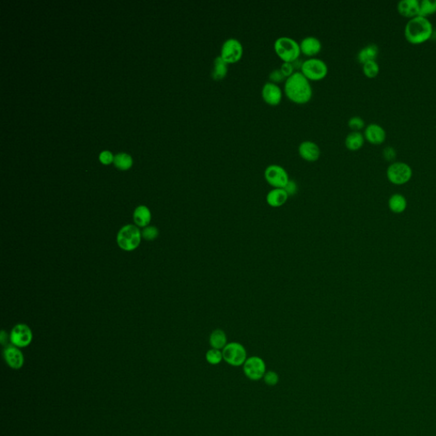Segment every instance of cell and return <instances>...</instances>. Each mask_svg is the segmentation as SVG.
Here are the masks:
<instances>
[{
  "mask_svg": "<svg viewBox=\"0 0 436 436\" xmlns=\"http://www.w3.org/2000/svg\"><path fill=\"white\" fill-rule=\"evenodd\" d=\"M223 360L229 366L239 367L243 366L247 360V352L243 344L231 342L225 346L223 350Z\"/></svg>",
  "mask_w": 436,
  "mask_h": 436,
  "instance_id": "obj_6",
  "label": "cell"
},
{
  "mask_svg": "<svg viewBox=\"0 0 436 436\" xmlns=\"http://www.w3.org/2000/svg\"><path fill=\"white\" fill-rule=\"evenodd\" d=\"M389 204L390 209L395 213H401L407 207V200L401 194H394L390 198Z\"/></svg>",
  "mask_w": 436,
  "mask_h": 436,
  "instance_id": "obj_24",
  "label": "cell"
},
{
  "mask_svg": "<svg viewBox=\"0 0 436 436\" xmlns=\"http://www.w3.org/2000/svg\"><path fill=\"white\" fill-rule=\"evenodd\" d=\"M285 189H286L287 193H288L289 196H290V195H293V194L296 193V190H297V186H296V182L290 179V181L287 183V186L285 187Z\"/></svg>",
  "mask_w": 436,
  "mask_h": 436,
  "instance_id": "obj_35",
  "label": "cell"
},
{
  "mask_svg": "<svg viewBox=\"0 0 436 436\" xmlns=\"http://www.w3.org/2000/svg\"><path fill=\"white\" fill-rule=\"evenodd\" d=\"M397 9L400 15L405 17H416L419 15L420 1L419 0H401L398 3Z\"/></svg>",
  "mask_w": 436,
  "mask_h": 436,
  "instance_id": "obj_17",
  "label": "cell"
},
{
  "mask_svg": "<svg viewBox=\"0 0 436 436\" xmlns=\"http://www.w3.org/2000/svg\"><path fill=\"white\" fill-rule=\"evenodd\" d=\"M205 360L212 366L219 365L223 360V351L216 348H211L205 354Z\"/></svg>",
  "mask_w": 436,
  "mask_h": 436,
  "instance_id": "obj_26",
  "label": "cell"
},
{
  "mask_svg": "<svg viewBox=\"0 0 436 436\" xmlns=\"http://www.w3.org/2000/svg\"><path fill=\"white\" fill-rule=\"evenodd\" d=\"M274 49L279 57L287 62H293L301 54L300 44L289 36H281L274 43Z\"/></svg>",
  "mask_w": 436,
  "mask_h": 436,
  "instance_id": "obj_3",
  "label": "cell"
},
{
  "mask_svg": "<svg viewBox=\"0 0 436 436\" xmlns=\"http://www.w3.org/2000/svg\"><path fill=\"white\" fill-rule=\"evenodd\" d=\"M383 155L386 160H394L396 157V151L393 146H386L383 151Z\"/></svg>",
  "mask_w": 436,
  "mask_h": 436,
  "instance_id": "obj_34",
  "label": "cell"
},
{
  "mask_svg": "<svg viewBox=\"0 0 436 436\" xmlns=\"http://www.w3.org/2000/svg\"><path fill=\"white\" fill-rule=\"evenodd\" d=\"M244 374L246 378L252 381H259L263 379L266 373V363L259 356H251L247 358L243 366Z\"/></svg>",
  "mask_w": 436,
  "mask_h": 436,
  "instance_id": "obj_10",
  "label": "cell"
},
{
  "mask_svg": "<svg viewBox=\"0 0 436 436\" xmlns=\"http://www.w3.org/2000/svg\"><path fill=\"white\" fill-rule=\"evenodd\" d=\"M115 163L116 166L119 167L120 169L126 170L132 165V158L126 153H120L115 157Z\"/></svg>",
  "mask_w": 436,
  "mask_h": 436,
  "instance_id": "obj_29",
  "label": "cell"
},
{
  "mask_svg": "<svg viewBox=\"0 0 436 436\" xmlns=\"http://www.w3.org/2000/svg\"><path fill=\"white\" fill-rule=\"evenodd\" d=\"M142 238L146 241H153L158 236V230L154 226H146L141 231Z\"/></svg>",
  "mask_w": 436,
  "mask_h": 436,
  "instance_id": "obj_28",
  "label": "cell"
},
{
  "mask_svg": "<svg viewBox=\"0 0 436 436\" xmlns=\"http://www.w3.org/2000/svg\"><path fill=\"white\" fill-rule=\"evenodd\" d=\"M243 53L242 43L238 38H229L222 44L220 56L228 64H233L242 58Z\"/></svg>",
  "mask_w": 436,
  "mask_h": 436,
  "instance_id": "obj_8",
  "label": "cell"
},
{
  "mask_svg": "<svg viewBox=\"0 0 436 436\" xmlns=\"http://www.w3.org/2000/svg\"><path fill=\"white\" fill-rule=\"evenodd\" d=\"M362 69L364 74L369 79H374L378 76V73L380 72V67L376 61H371L364 63Z\"/></svg>",
  "mask_w": 436,
  "mask_h": 436,
  "instance_id": "obj_27",
  "label": "cell"
},
{
  "mask_svg": "<svg viewBox=\"0 0 436 436\" xmlns=\"http://www.w3.org/2000/svg\"><path fill=\"white\" fill-rule=\"evenodd\" d=\"M3 358L7 365L14 370H19L23 366L24 355L22 352L20 348L12 344L4 348Z\"/></svg>",
  "mask_w": 436,
  "mask_h": 436,
  "instance_id": "obj_13",
  "label": "cell"
},
{
  "mask_svg": "<svg viewBox=\"0 0 436 436\" xmlns=\"http://www.w3.org/2000/svg\"><path fill=\"white\" fill-rule=\"evenodd\" d=\"M284 92L288 99L297 104H304L313 97L310 80L300 72L296 71L288 77L284 84Z\"/></svg>",
  "mask_w": 436,
  "mask_h": 436,
  "instance_id": "obj_1",
  "label": "cell"
},
{
  "mask_svg": "<svg viewBox=\"0 0 436 436\" xmlns=\"http://www.w3.org/2000/svg\"><path fill=\"white\" fill-rule=\"evenodd\" d=\"M436 13V0H423L420 1L419 16L428 18Z\"/></svg>",
  "mask_w": 436,
  "mask_h": 436,
  "instance_id": "obj_25",
  "label": "cell"
},
{
  "mask_svg": "<svg viewBox=\"0 0 436 436\" xmlns=\"http://www.w3.org/2000/svg\"><path fill=\"white\" fill-rule=\"evenodd\" d=\"M100 160L103 162V164H109L113 160V155L109 151H104L101 152L100 154Z\"/></svg>",
  "mask_w": 436,
  "mask_h": 436,
  "instance_id": "obj_36",
  "label": "cell"
},
{
  "mask_svg": "<svg viewBox=\"0 0 436 436\" xmlns=\"http://www.w3.org/2000/svg\"><path fill=\"white\" fill-rule=\"evenodd\" d=\"M280 69H281V72L283 73V74H284L287 79L288 77H290L291 75H292L293 73L296 72V71H295V68H294V66H293L292 62H283V63L281 64Z\"/></svg>",
  "mask_w": 436,
  "mask_h": 436,
  "instance_id": "obj_33",
  "label": "cell"
},
{
  "mask_svg": "<svg viewBox=\"0 0 436 436\" xmlns=\"http://www.w3.org/2000/svg\"><path fill=\"white\" fill-rule=\"evenodd\" d=\"M299 155L305 160L316 161L320 156L319 145L313 141H303L298 146Z\"/></svg>",
  "mask_w": 436,
  "mask_h": 436,
  "instance_id": "obj_15",
  "label": "cell"
},
{
  "mask_svg": "<svg viewBox=\"0 0 436 436\" xmlns=\"http://www.w3.org/2000/svg\"><path fill=\"white\" fill-rule=\"evenodd\" d=\"M288 198L289 194L285 188H273L267 194L266 201L271 207L278 208L284 205Z\"/></svg>",
  "mask_w": 436,
  "mask_h": 436,
  "instance_id": "obj_18",
  "label": "cell"
},
{
  "mask_svg": "<svg viewBox=\"0 0 436 436\" xmlns=\"http://www.w3.org/2000/svg\"><path fill=\"white\" fill-rule=\"evenodd\" d=\"M413 170L405 162H394L387 169V176L390 182L396 185H402L410 181Z\"/></svg>",
  "mask_w": 436,
  "mask_h": 436,
  "instance_id": "obj_9",
  "label": "cell"
},
{
  "mask_svg": "<svg viewBox=\"0 0 436 436\" xmlns=\"http://www.w3.org/2000/svg\"><path fill=\"white\" fill-rule=\"evenodd\" d=\"M300 72L309 80H320L327 75L328 66L322 59L309 57L302 62Z\"/></svg>",
  "mask_w": 436,
  "mask_h": 436,
  "instance_id": "obj_5",
  "label": "cell"
},
{
  "mask_svg": "<svg viewBox=\"0 0 436 436\" xmlns=\"http://www.w3.org/2000/svg\"><path fill=\"white\" fill-rule=\"evenodd\" d=\"M9 340L12 345L17 348H25L32 341V330L25 324H17L12 328L9 334Z\"/></svg>",
  "mask_w": 436,
  "mask_h": 436,
  "instance_id": "obj_11",
  "label": "cell"
},
{
  "mask_svg": "<svg viewBox=\"0 0 436 436\" xmlns=\"http://www.w3.org/2000/svg\"><path fill=\"white\" fill-rule=\"evenodd\" d=\"M152 219V214L149 209L145 205H139L136 208L133 212V221L135 225L138 228H145L146 226H149L150 222Z\"/></svg>",
  "mask_w": 436,
  "mask_h": 436,
  "instance_id": "obj_19",
  "label": "cell"
},
{
  "mask_svg": "<svg viewBox=\"0 0 436 436\" xmlns=\"http://www.w3.org/2000/svg\"><path fill=\"white\" fill-rule=\"evenodd\" d=\"M299 44L301 53L309 57H314L321 50V41L315 36H306L301 39Z\"/></svg>",
  "mask_w": 436,
  "mask_h": 436,
  "instance_id": "obj_16",
  "label": "cell"
},
{
  "mask_svg": "<svg viewBox=\"0 0 436 436\" xmlns=\"http://www.w3.org/2000/svg\"><path fill=\"white\" fill-rule=\"evenodd\" d=\"M228 72H229V64L220 55L217 56L214 59L213 64L211 68V78L214 80H222L227 76Z\"/></svg>",
  "mask_w": 436,
  "mask_h": 436,
  "instance_id": "obj_20",
  "label": "cell"
},
{
  "mask_svg": "<svg viewBox=\"0 0 436 436\" xmlns=\"http://www.w3.org/2000/svg\"><path fill=\"white\" fill-rule=\"evenodd\" d=\"M264 382L268 386L273 387L277 385L280 381L279 375L277 372L275 371H268L264 375Z\"/></svg>",
  "mask_w": 436,
  "mask_h": 436,
  "instance_id": "obj_31",
  "label": "cell"
},
{
  "mask_svg": "<svg viewBox=\"0 0 436 436\" xmlns=\"http://www.w3.org/2000/svg\"><path fill=\"white\" fill-rule=\"evenodd\" d=\"M433 25L428 18L416 16L407 21L405 26L406 39L412 44H422L431 39Z\"/></svg>",
  "mask_w": 436,
  "mask_h": 436,
  "instance_id": "obj_2",
  "label": "cell"
},
{
  "mask_svg": "<svg viewBox=\"0 0 436 436\" xmlns=\"http://www.w3.org/2000/svg\"><path fill=\"white\" fill-rule=\"evenodd\" d=\"M365 139L373 145H381L386 140L387 133L384 127L376 123H372L366 126L364 132Z\"/></svg>",
  "mask_w": 436,
  "mask_h": 436,
  "instance_id": "obj_14",
  "label": "cell"
},
{
  "mask_svg": "<svg viewBox=\"0 0 436 436\" xmlns=\"http://www.w3.org/2000/svg\"><path fill=\"white\" fill-rule=\"evenodd\" d=\"M262 97L270 105H278L283 97V91L278 84L268 81L262 88Z\"/></svg>",
  "mask_w": 436,
  "mask_h": 436,
  "instance_id": "obj_12",
  "label": "cell"
},
{
  "mask_svg": "<svg viewBox=\"0 0 436 436\" xmlns=\"http://www.w3.org/2000/svg\"><path fill=\"white\" fill-rule=\"evenodd\" d=\"M348 126L352 132H360L366 126V122L360 116H353L348 120Z\"/></svg>",
  "mask_w": 436,
  "mask_h": 436,
  "instance_id": "obj_30",
  "label": "cell"
},
{
  "mask_svg": "<svg viewBox=\"0 0 436 436\" xmlns=\"http://www.w3.org/2000/svg\"><path fill=\"white\" fill-rule=\"evenodd\" d=\"M344 144L348 149L357 151L363 146L365 137L360 132H351L346 137Z\"/></svg>",
  "mask_w": 436,
  "mask_h": 436,
  "instance_id": "obj_22",
  "label": "cell"
},
{
  "mask_svg": "<svg viewBox=\"0 0 436 436\" xmlns=\"http://www.w3.org/2000/svg\"><path fill=\"white\" fill-rule=\"evenodd\" d=\"M142 239V233L138 226L128 224L121 228L118 233L117 244L120 249L133 252L140 246Z\"/></svg>",
  "mask_w": 436,
  "mask_h": 436,
  "instance_id": "obj_4",
  "label": "cell"
},
{
  "mask_svg": "<svg viewBox=\"0 0 436 436\" xmlns=\"http://www.w3.org/2000/svg\"><path fill=\"white\" fill-rule=\"evenodd\" d=\"M269 78H270V80L271 82L276 83V84H279V83L286 81V79H287V78H286V76L283 74V73L281 72L280 68L273 69V70L270 73Z\"/></svg>",
  "mask_w": 436,
  "mask_h": 436,
  "instance_id": "obj_32",
  "label": "cell"
},
{
  "mask_svg": "<svg viewBox=\"0 0 436 436\" xmlns=\"http://www.w3.org/2000/svg\"><path fill=\"white\" fill-rule=\"evenodd\" d=\"M267 182L274 188H285L290 181L289 174L284 167L278 164H271L264 170Z\"/></svg>",
  "mask_w": 436,
  "mask_h": 436,
  "instance_id": "obj_7",
  "label": "cell"
},
{
  "mask_svg": "<svg viewBox=\"0 0 436 436\" xmlns=\"http://www.w3.org/2000/svg\"><path fill=\"white\" fill-rule=\"evenodd\" d=\"M209 343L211 348L223 350V348H225V346L229 343L225 331L222 329H216L212 331L209 337Z\"/></svg>",
  "mask_w": 436,
  "mask_h": 436,
  "instance_id": "obj_23",
  "label": "cell"
},
{
  "mask_svg": "<svg viewBox=\"0 0 436 436\" xmlns=\"http://www.w3.org/2000/svg\"><path fill=\"white\" fill-rule=\"evenodd\" d=\"M378 54H379V48L377 44H368V45L363 47L358 53V61L362 65L367 62L376 61Z\"/></svg>",
  "mask_w": 436,
  "mask_h": 436,
  "instance_id": "obj_21",
  "label": "cell"
}]
</instances>
